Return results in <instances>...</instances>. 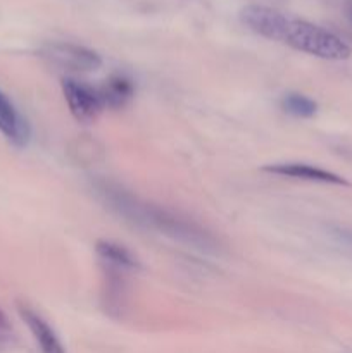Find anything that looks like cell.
I'll return each instance as SVG.
<instances>
[{"instance_id": "3957f363", "label": "cell", "mask_w": 352, "mask_h": 353, "mask_svg": "<svg viewBox=\"0 0 352 353\" xmlns=\"http://www.w3.org/2000/svg\"><path fill=\"white\" fill-rule=\"evenodd\" d=\"M41 55L50 64L57 65L59 69H66L71 72H90L95 71L102 64V59L92 48L83 45L68 43V41H55V43L45 45Z\"/></svg>"}, {"instance_id": "9c48e42d", "label": "cell", "mask_w": 352, "mask_h": 353, "mask_svg": "<svg viewBox=\"0 0 352 353\" xmlns=\"http://www.w3.org/2000/svg\"><path fill=\"white\" fill-rule=\"evenodd\" d=\"M100 100L104 103V109H123L130 103L135 95V85L131 78L124 74H113L106 79L99 88Z\"/></svg>"}, {"instance_id": "6da1fadb", "label": "cell", "mask_w": 352, "mask_h": 353, "mask_svg": "<svg viewBox=\"0 0 352 353\" xmlns=\"http://www.w3.org/2000/svg\"><path fill=\"white\" fill-rule=\"evenodd\" d=\"M102 193L109 200L110 207L116 209L119 214H123L124 217H128V219L144 224L150 230L159 231L161 234H166V236L173 238L176 241H182V243L197 248V250L216 252V238L206 228L197 224L190 217L173 212V210L164 209L161 205L140 202L133 195L119 188L104 186Z\"/></svg>"}, {"instance_id": "277c9868", "label": "cell", "mask_w": 352, "mask_h": 353, "mask_svg": "<svg viewBox=\"0 0 352 353\" xmlns=\"http://www.w3.org/2000/svg\"><path fill=\"white\" fill-rule=\"evenodd\" d=\"M62 93L72 116L81 123H92L104 110L99 88L78 81L75 78L62 79Z\"/></svg>"}, {"instance_id": "5b68a950", "label": "cell", "mask_w": 352, "mask_h": 353, "mask_svg": "<svg viewBox=\"0 0 352 353\" xmlns=\"http://www.w3.org/2000/svg\"><path fill=\"white\" fill-rule=\"evenodd\" d=\"M286 17L289 16L264 6H248L242 10V21L245 26L261 37L276 41H282Z\"/></svg>"}, {"instance_id": "8fae6325", "label": "cell", "mask_w": 352, "mask_h": 353, "mask_svg": "<svg viewBox=\"0 0 352 353\" xmlns=\"http://www.w3.org/2000/svg\"><path fill=\"white\" fill-rule=\"evenodd\" d=\"M282 109L293 117H313L317 112V103L302 93H286L282 99Z\"/></svg>"}, {"instance_id": "ba28073f", "label": "cell", "mask_w": 352, "mask_h": 353, "mask_svg": "<svg viewBox=\"0 0 352 353\" xmlns=\"http://www.w3.org/2000/svg\"><path fill=\"white\" fill-rule=\"evenodd\" d=\"M17 309H19L21 319L26 323L28 330L33 334L35 341H37L41 353H66L61 340H59V336L55 334V331L52 330L47 321L41 319L35 310H31L26 305H19Z\"/></svg>"}, {"instance_id": "7c38bea8", "label": "cell", "mask_w": 352, "mask_h": 353, "mask_svg": "<svg viewBox=\"0 0 352 353\" xmlns=\"http://www.w3.org/2000/svg\"><path fill=\"white\" fill-rule=\"evenodd\" d=\"M10 330V323H9V317L6 316L3 310H0V331H7Z\"/></svg>"}, {"instance_id": "8992f818", "label": "cell", "mask_w": 352, "mask_h": 353, "mask_svg": "<svg viewBox=\"0 0 352 353\" xmlns=\"http://www.w3.org/2000/svg\"><path fill=\"white\" fill-rule=\"evenodd\" d=\"M264 171L271 172V174L283 176V178L304 179V181L326 183V185H342V186L349 185L342 176L335 174V172L331 171H326V169L316 168V165L306 164V162H280V164L266 165Z\"/></svg>"}, {"instance_id": "4fadbf2b", "label": "cell", "mask_w": 352, "mask_h": 353, "mask_svg": "<svg viewBox=\"0 0 352 353\" xmlns=\"http://www.w3.org/2000/svg\"><path fill=\"white\" fill-rule=\"evenodd\" d=\"M351 17H352V9H351Z\"/></svg>"}, {"instance_id": "7a4b0ae2", "label": "cell", "mask_w": 352, "mask_h": 353, "mask_svg": "<svg viewBox=\"0 0 352 353\" xmlns=\"http://www.w3.org/2000/svg\"><path fill=\"white\" fill-rule=\"evenodd\" d=\"M282 41L295 50L321 59H330V61H342V59L351 57L352 54V48L335 33L307 21L293 19V17H286Z\"/></svg>"}, {"instance_id": "52a82bcc", "label": "cell", "mask_w": 352, "mask_h": 353, "mask_svg": "<svg viewBox=\"0 0 352 353\" xmlns=\"http://www.w3.org/2000/svg\"><path fill=\"white\" fill-rule=\"evenodd\" d=\"M0 133L16 147H24L31 137L28 121L21 116L19 110L2 90H0Z\"/></svg>"}, {"instance_id": "30bf717a", "label": "cell", "mask_w": 352, "mask_h": 353, "mask_svg": "<svg viewBox=\"0 0 352 353\" xmlns=\"http://www.w3.org/2000/svg\"><path fill=\"white\" fill-rule=\"evenodd\" d=\"M95 252L102 261L109 262L110 265H116L119 269H137L138 261L124 245L116 243V241L100 240L97 241Z\"/></svg>"}]
</instances>
